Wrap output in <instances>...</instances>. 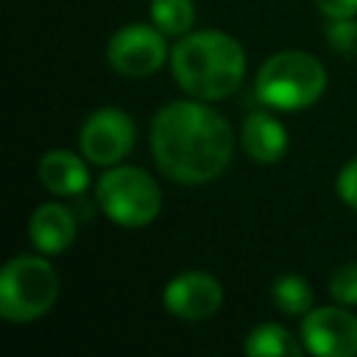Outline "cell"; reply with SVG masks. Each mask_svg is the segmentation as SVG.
I'll list each match as a JSON object with an SVG mask.
<instances>
[{"mask_svg": "<svg viewBox=\"0 0 357 357\" xmlns=\"http://www.w3.org/2000/svg\"><path fill=\"white\" fill-rule=\"evenodd\" d=\"M151 153L170 181L206 184L231 162L234 134L229 120L206 100H173L151 123Z\"/></svg>", "mask_w": 357, "mask_h": 357, "instance_id": "6da1fadb", "label": "cell"}, {"mask_svg": "<svg viewBox=\"0 0 357 357\" xmlns=\"http://www.w3.org/2000/svg\"><path fill=\"white\" fill-rule=\"evenodd\" d=\"M170 70L176 84L198 100L229 98L245 75L243 45L223 31H195L178 36L170 50Z\"/></svg>", "mask_w": 357, "mask_h": 357, "instance_id": "7a4b0ae2", "label": "cell"}, {"mask_svg": "<svg viewBox=\"0 0 357 357\" xmlns=\"http://www.w3.org/2000/svg\"><path fill=\"white\" fill-rule=\"evenodd\" d=\"M326 89L324 64L304 50L273 53L257 73V98L268 109L298 112L312 106Z\"/></svg>", "mask_w": 357, "mask_h": 357, "instance_id": "3957f363", "label": "cell"}, {"mask_svg": "<svg viewBox=\"0 0 357 357\" xmlns=\"http://www.w3.org/2000/svg\"><path fill=\"white\" fill-rule=\"evenodd\" d=\"M59 298V273L45 257L20 254L0 271V315L11 324H31L50 312Z\"/></svg>", "mask_w": 357, "mask_h": 357, "instance_id": "277c9868", "label": "cell"}, {"mask_svg": "<svg viewBox=\"0 0 357 357\" xmlns=\"http://www.w3.org/2000/svg\"><path fill=\"white\" fill-rule=\"evenodd\" d=\"M95 201L112 223L123 229H142L156 220L162 209V190L142 167L112 165V170L98 178Z\"/></svg>", "mask_w": 357, "mask_h": 357, "instance_id": "5b68a950", "label": "cell"}, {"mask_svg": "<svg viewBox=\"0 0 357 357\" xmlns=\"http://www.w3.org/2000/svg\"><path fill=\"white\" fill-rule=\"evenodd\" d=\"M134 139H137V126L131 114L123 112L120 106L95 109L84 120L78 134L81 153L86 156L89 165H100V167H112L123 162L134 148Z\"/></svg>", "mask_w": 357, "mask_h": 357, "instance_id": "8992f818", "label": "cell"}, {"mask_svg": "<svg viewBox=\"0 0 357 357\" xmlns=\"http://www.w3.org/2000/svg\"><path fill=\"white\" fill-rule=\"evenodd\" d=\"M165 59H170V53H167L165 33L156 25H142V22L123 25L120 31L112 33L106 45L109 67L128 78L153 75L165 64Z\"/></svg>", "mask_w": 357, "mask_h": 357, "instance_id": "52a82bcc", "label": "cell"}, {"mask_svg": "<svg viewBox=\"0 0 357 357\" xmlns=\"http://www.w3.org/2000/svg\"><path fill=\"white\" fill-rule=\"evenodd\" d=\"M301 343L318 357L357 354V315L340 307H315L301 321Z\"/></svg>", "mask_w": 357, "mask_h": 357, "instance_id": "ba28073f", "label": "cell"}, {"mask_svg": "<svg viewBox=\"0 0 357 357\" xmlns=\"http://www.w3.org/2000/svg\"><path fill=\"white\" fill-rule=\"evenodd\" d=\"M165 310L181 321H206L223 304V284L204 271H184L165 284Z\"/></svg>", "mask_w": 357, "mask_h": 357, "instance_id": "9c48e42d", "label": "cell"}, {"mask_svg": "<svg viewBox=\"0 0 357 357\" xmlns=\"http://www.w3.org/2000/svg\"><path fill=\"white\" fill-rule=\"evenodd\" d=\"M75 229H78L75 215L64 204H56V201L36 206L28 220V237L33 248L45 257L67 251L75 240Z\"/></svg>", "mask_w": 357, "mask_h": 357, "instance_id": "30bf717a", "label": "cell"}, {"mask_svg": "<svg viewBox=\"0 0 357 357\" xmlns=\"http://www.w3.org/2000/svg\"><path fill=\"white\" fill-rule=\"evenodd\" d=\"M240 142L245 156H251L259 165H273L287 151V131L271 112L257 109L243 120Z\"/></svg>", "mask_w": 357, "mask_h": 357, "instance_id": "8fae6325", "label": "cell"}, {"mask_svg": "<svg viewBox=\"0 0 357 357\" xmlns=\"http://www.w3.org/2000/svg\"><path fill=\"white\" fill-rule=\"evenodd\" d=\"M39 181L45 190L53 195H81L89 187V170H86V156L53 148L39 159Z\"/></svg>", "mask_w": 357, "mask_h": 357, "instance_id": "7c38bea8", "label": "cell"}, {"mask_svg": "<svg viewBox=\"0 0 357 357\" xmlns=\"http://www.w3.org/2000/svg\"><path fill=\"white\" fill-rule=\"evenodd\" d=\"M243 351L251 357H301L307 349L282 324H259L248 332Z\"/></svg>", "mask_w": 357, "mask_h": 357, "instance_id": "4fadbf2b", "label": "cell"}, {"mask_svg": "<svg viewBox=\"0 0 357 357\" xmlns=\"http://www.w3.org/2000/svg\"><path fill=\"white\" fill-rule=\"evenodd\" d=\"M271 301L284 315H307L312 310V290L298 273H282L271 284Z\"/></svg>", "mask_w": 357, "mask_h": 357, "instance_id": "5bb4252c", "label": "cell"}, {"mask_svg": "<svg viewBox=\"0 0 357 357\" xmlns=\"http://www.w3.org/2000/svg\"><path fill=\"white\" fill-rule=\"evenodd\" d=\"M151 22L165 36H184L195 22L192 0H151Z\"/></svg>", "mask_w": 357, "mask_h": 357, "instance_id": "9a60e30c", "label": "cell"}, {"mask_svg": "<svg viewBox=\"0 0 357 357\" xmlns=\"http://www.w3.org/2000/svg\"><path fill=\"white\" fill-rule=\"evenodd\" d=\"M326 42L343 56H357V20L337 17L326 22Z\"/></svg>", "mask_w": 357, "mask_h": 357, "instance_id": "2e32d148", "label": "cell"}, {"mask_svg": "<svg viewBox=\"0 0 357 357\" xmlns=\"http://www.w3.org/2000/svg\"><path fill=\"white\" fill-rule=\"evenodd\" d=\"M329 296L337 301V304H357V262H346L340 265L332 279H329Z\"/></svg>", "mask_w": 357, "mask_h": 357, "instance_id": "e0dca14e", "label": "cell"}, {"mask_svg": "<svg viewBox=\"0 0 357 357\" xmlns=\"http://www.w3.org/2000/svg\"><path fill=\"white\" fill-rule=\"evenodd\" d=\"M335 187H337L340 201H343L349 209H357V156L349 159V162L340 167Z\"/></svg>", "mask_w": 357, "mask_h": 357, "instance_id": "ac0fdd59", "label": "cell"}, {"mask_svg": "<svg viewBox=\"0 0 357 357\" xmlns=\"http://www.w3.org/2000/svg\"><path fill=\"white\" fill-rule=\"evenodd\" d=\"M315 6L321 8V14H324L326 20L354 17V14H357V0H315Z\"/></svg>", "mask_w": 357, "mask_h": 357, "instance_id": "d6986e66", "label": "cell"}]
</instances>
